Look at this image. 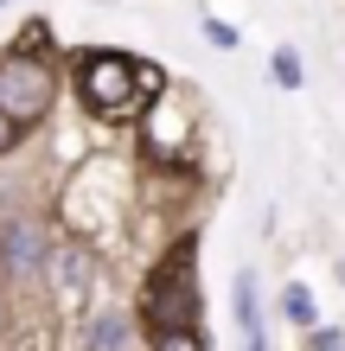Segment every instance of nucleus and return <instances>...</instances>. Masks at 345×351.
Segmentation results:
<instances>
[{"instance_id": "obj_1", "label": "nucleus", "mask_w": 345, "mask_h": 351, "mask_svg": "<svg viewBox=\"0 0 345 351\" xmlns=\"http://www.w3.org/2000/svg\"><path fill=\"white\" fill-rule=\"evenodd\" d=\"M71 90H77V102H84L96 121H134V115L154 102L160 71H147L134 51H109V45H96V51H77V64H71Z\"/></svg>"}, {"instance_id": "obj_4", "label": "nucleus", "mask_w": 345, "mask_h": 351, "mask_svg": "<svg viewBox=\"0 0 345 351\" xmlns=\"http://www.w3.org/2000/svg\"><path fill=\"white\" fill-rule=\"evenodd\" d=\"M45 230H38L32 217H7L0 223V275L7 281H32L38 268H45Z\"/></svg>"}, {"instance_id": "obj_12", "label": "nucleus", "mask_w": 345, "mask_h": 351, "mask_svg": "<svg viewBox=\"0 0 345 351\" xmlns=\"http://www.w3.org/2000/svg\"><path fill=\"white\" fill-rule=\"evenodd\" d=\"M307 351H345V332H333V326H326V332H313Z\"/></svg>"}, {"instance_id": "obj_7", "label": "nucleus", "mask_w": 345, "mask_h": 351, "mask_svg": "<svg viewBox=\"0 0 345 351\" xmlns=\"http://www.w3.org/2000/svg\"><path fill=\"white\" fill-rule=\"evenodd\" d=\"M281 313H288L300 332H313V326H320V306H313V294H307L300 281H288V287H281Z\"/></svg>"}, {"instance_id": "obj_3", "label": "nucleus", "mask_w": 345, "mask_h": 351, "mask_svg": "<svg viewBox=\"0 0 345 351\" xmlns=\"http://www.w3.org/2000/svg\"><path fill=\"white\" fill-rule=\"evenodd\" d=\"M58 102V64L32 51H7L0 58V115H13L19 128H32V121H45Z\"/></svg>"}, {"instance_id": "obj_8", "label": "nucleus", "mask_w": 345, "mask_h": 351, "mask_svg": "<svg viewBox=\"0 0 345 351\" xmlns=\"http://www.w3.org/2000/svg\"><path fill=\"white\" fill-rule=\"evenodd\" d=\"M269 71H275V84H281V90H300V77H307V71H300V51H294V45H275Z\"/></svg>"}, {"instance_id": "obj_5", "label": "nucleus", "mask_w": 345, "mask_h": 351, "mask_svg": "<svg viewBox=\"0 0 345 351\" xmlns=\"http://www.w3.org/2000/svg\"><path fill=\"white\" fill-rule=\"evenodd\" d=\"M230 300H237V332H243V351H262V313H256V275H250V268L237 275Z\"/></svg>"}, {"instance_id": "obj_10", "label": "nucleus", "mask_w": 345, "mask_h": 351, "mask_svg": "<svg viewBox=\"0 0 345 351\" xmlns=\"http://www.w3.org/2000/svg\"><path fill=\"white\" fill-rule=\"evenodd\" d=\"M205 38L217 51H237V26H224V19H205Z\"/></svg>"}, {"instance_id": "obj_13", "label": "nucleus", "mask_w": 345, "mask_h": 351, "mask_svg": "<svg viewBox=\"0 0 345 351\" xmlns=\"http://www.w3.org/2000/svg\"><path fill=\"white\" fill-rule=\"evenodd\" d=\"M339 275H345V262H339Z\"/></svg>"}, {"instance_id": "obj_11", "label": "nucleus", "mask_w": 345, "mask_h": 351, "mask_svg": "<svg viewBox=\"0 0 345 351\" xmlns=\"http://www.w3.org/2000/svg\"><path fill=\"white\" fill-rule=\"evenodd\" d=\"M19 134H26V128H19V121H13V115H0V160H7V154L19 147Z\"/></svg>"}, {"instance_id": "obj_6", "label": "nucleus", "mask_w": 345, "mask_h": 351, "mask_svg": "<svg viewBox=\"0 0 345 351\" xmlns=\"http://www.w3.org/2000/svg\"><path fill=\"white\" fill-rule=\"evenodd\" d=\"M128 339H134V313H103L90 332V351H128Z\"/></svg>"}, {"instance_id": "obj_9", "label": "nucleus", "mask_w": 345, "mask_h": 351, "mask_svg": "<svg viewBox=\"0 0 345 351\" xmlns=\"http://www.w3.org/2000/svg\"><path fill=\"white\" fill-rule=\"evenodd\" d=\"M154 351H205L198 326H173V332H154Z\"/></svg>"}, {"instance_id": "obj_2", "label": "nucleus", "mask_w": 345, "mask_h": 351, "mask_svg": "<svg viewBox=\"0 0 345 351\" xmlns=\"http://www.w3.org/2000/svg\"><path fill=\"white\" fill-rule=\"evenodd\" d=\"M198 243H173L167 262L147 275V294H141V313H147L154 332H173V326H192L198 319V262H192Z\"/></svg>"}]
</instances>
